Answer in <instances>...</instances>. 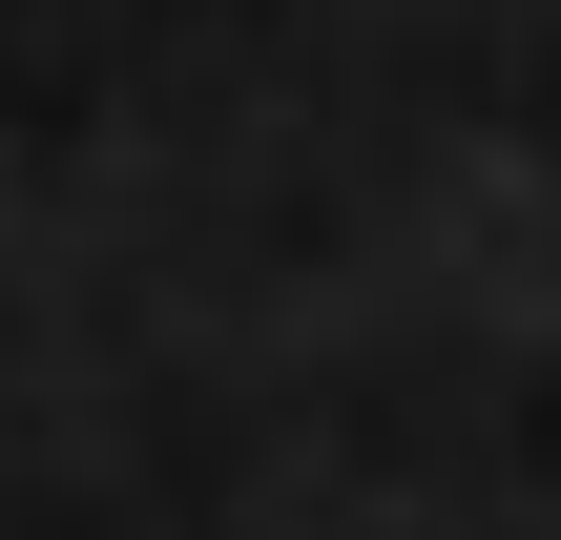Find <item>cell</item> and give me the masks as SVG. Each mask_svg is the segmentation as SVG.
I'll return each instance as SVG.
<instances>
[]
</instances>
